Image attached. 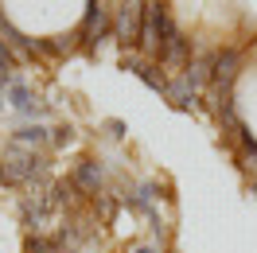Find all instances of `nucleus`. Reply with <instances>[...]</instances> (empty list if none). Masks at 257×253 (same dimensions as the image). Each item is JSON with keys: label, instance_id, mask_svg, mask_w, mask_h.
<instances>
[{"label": "nucleus", "instance_id": "obj_8", "mask_svg": "<svg viewBox=\"0 0 257 253\" xmlns=\"http://www.w3.org/2000/svg\"><path fill=\"white\" fill-rule=\"evenodd\" d=\"M47 129L43 125H28V129H20L16 133V144H28V148H39V144H47Z\"/></svg>", "mask_w": 257, "mask_h": 253}, {"label": "nucleus", "instance_id": "obj_3", "mask_svg": "<svg viewBox=\"0 0 257 253\" xmlns=\"http://www.w3.org/2000/svg\"><path fill=\"white\" fill-rule=\"evenodd\" d=\"M160 63L168 66V70H187V63H191V39L179 32L176 24L164 32V39H160Z\"/></svg>", "mask_w": 257, "mask_h": 253}, {"label": "nucleus", "instance_id": "obj_5", "mask_svg": "<svg viewBox=\"0 0 257 253\" xmlns=\"http://www.w3.org/2000/svg\"><path fill=\"white\" fill-rule=\"evenodd\" d=\"M113 28L109 20V8H105V0H90V8H86V20H82V39L86 43H101V35Z\"/></svg>", "mask_w": 257, "mask_h": 253}, {"label": "nucleus", "instance_id": "obj_2", "mask_svg": "<svg viewBox=\"0 0 257 253\" xmlns=\"http://www.w3.org/2000/svg\"><path fill=\"white\" fill-rule=\"evenodd\" d=\"M168 28H172V20H168L164 0H145V28H141V43H137V47L148 51V55H156Z\"/></svg>", "mask_w": 257, "mask_h": 253}, {"label": "nucleus", "instance_id": "obj_4", "mask_svg": "<svg viewBox=\"0 0 257 253\" xmlns=\"http://www.w3.org/2000/svg\"><path fill=\"white\" fill-rule=\"evenodd\" d=\"M238 70H241V55L234 47L210 55V90H230L234 78H238Z\"/></svg>", "mask_w": 257, "mask_h": 253}, {"label": "nucleus", "instance_id": "obj_9", "mask_svg": "<svg viewBox=\"0 0 257 253\" xmlns=\"http://www.w3.org/2000/svg\"><path fill=\"white\" fill-rule=\"evenodd\" d=\"M12 105H16L20 113H39V105H35V97L28 94V90H24L20 82H16V86H12Z\"/></svg>", "mask_w": 257, "mask_h": 253}, {"label": "nucleus", "instance_id": "obj_12", "mask_svg": "<svg viewBox=\"0 0 257 253\" xmlns=\"http://www.w3.org/2000/svg\"><path fill=\"white\" fill-rule=\"evenodd\" d=\"M133 253H156V249H152V245H141V249H133Z\"/></svg>", "mask_w": 257, "mask_h": 253}, {"label": "nucleus", "instance_id": "obj_1", "mask_svg": "<svg viewBox=\"0 0 257 253\" xmlns=\"http://www.w3.org/2000/svg\"><path fill=\"white\" fill-rule=\"evenodd\" d=\"M141 28H145V0H121V8L113 16V35L133 51L141 43Z\"/></svg>", "mask_w": 257, "mask_h": 253}, {"label": "nucleus", "instance_id": "obj_10", "mask_svg": "<svg viewBox=\"0 0 257 253\" xmlns=\"http://www.w3.org/2000/svg\"><path fill=\"white\" fill-rule=\"evenodd\" d=\"M28 253H59V241H51V237H39L35 234L28 241Z\"/></svg>", "mask_w": 257, "mask_h": 253}, {"label": "nucleus", "instance_id": "obj_13", "mask_svg": "<svg viewBox=\"0 0 257 253\" xmlns=\"http://www.w3.org/2000/svg\"><path fill=\"white\" fill-rule=\"evenodd\" d=\"M253 195H257V179H253Z\"/></svg>", "mask_w": 257, "mask_h": 253}, {"label": "nucleus", "instance_id": "obj_6", "mask_svg": "<svg viewBox=\"0 0 257 253\" xmlns=\"http://www.w3.org/2000/svg\"><path fill=\"white\" fill-rule=\"evenodd\" d=\"M70 183L78 191H86V195H101V168H97L94 160H82L78 168H74V175H70Z\"/></svg>", "mask_w": 257, "mask_h": 253}, {"label": "nucleus", "instance_id": "obj_7", "mask_svg": "<svg viewBox=\"0 0 257 253\" xmlns=\"http://www.w3.org/2000/svg\"><path fill=\"white\" fill-rule=\"evenodd\" d=\"M164 94L172 97V101H176L179 109H195V105H199V90H191V86H187L183 78L168 82V90H164Z\"/></svg>", "mask_w": 257, "mask_h": 253}, {"label": "nucleus", "instance_id": "obj_11", "mask_svg": "<svg viewBox=\"0 0 257 253\" xmlns=\"http://www.w3.org/2000/svg\"><path fill=\"white\" fill-rule=\"evenodd\" d=\"M51 141H55V144H70V141H74V129H55Z\"/></svg>", "mask_w": 257, "mask_h": 253}]
</instances>
